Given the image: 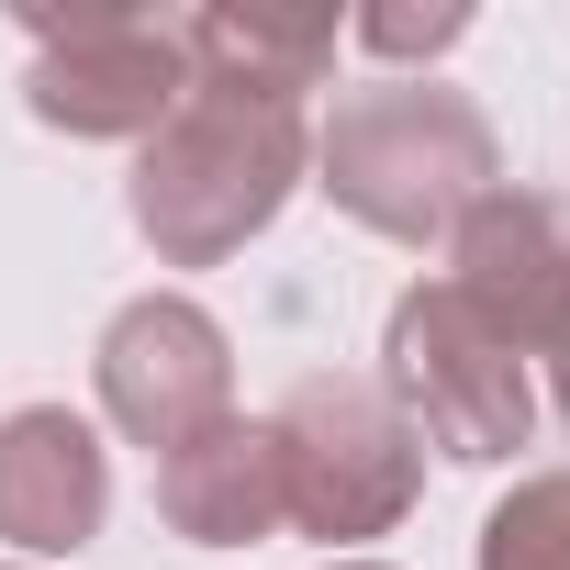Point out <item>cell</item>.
I'll return each mask as SVG.
<instances>
[{
  "label": "cell",
  "instance_id": "6da1fadb",
  "mask_svg": "<svg viewBox=\"0 0 570 570\" xmlns=\"http://www.w3.org/2000/svg\"><path fill=\"white\" fill-rule=\"evenodd\" d=\"M314 168V124L303 101H257V90H213L190 79V101L146 135L135 157V235L168 268H224L246 235L279 224V202Z\"/></svg>",
  "mask_w": 570,
  "mask_h": 570
},
{
  "label": "cell",
  "instance_id": "7a4b0ae2",
  "mask_svg": "<svg viewBox=\"0 0 570 570\" xmlns=\"http://www.w3.org/2000/svg\"><path fill=\"white\" fill-rule=\"evenodd\" d=\"M492 179H503L492 124H481V101L448 90V79H381V90L336 101V124L314 135V190H325L347 224L392 235V246L459 235V213H470Z\"/></svg>",
  "mask_w": 570,
  "mask_h": 570
},
{
  "label": "cell",
  "instance_id": "3957f363",
  "mask_svg": "<svg viewBox=\"0 0 570 570\" xmlns=\"http://www.w3.org/2000/svg\"><path fill=\"white\" fill-rule=\"evenodd\" d=\"M268 448H279V514H292L303 537H325V548L392 537L414 514V492H425V436L358 370L292 381L279 414H268Z\"/></svg>",
  "mask_w": 570,
  "mask_h": 570
},
{
  "label": "cell",
  "instance_id": "277c9868",
  "mask_svg": "<svg viewBox=\"0 0 570 570\" xmlns=\"http://www.w3.org/2000/svg\"><path fill=\"white\" fill-rule=\"evenodd\" d=\"M381 392L392 414L436 448V459H514L537 436V392H525V358L448 292V279H414V292L392 303V336H381Z\"/></svg>",
  "mask_w": 570,
  "mask_h": 570
},
{
  "label": "cell",
  "instance_id": "5b68a950",
  "mask_svg": "<svg viewBox=\"0 0 570 570\" xmlns=\"http://www.w3.org/2000/svg\"><path fill=\"white\" fill-rule=\"evenodd\" d=\"M35 35V124L57 135H157L190 101V46L168 12H124V0H79V12H23Z\"/></svg>",
  "mask_w": 570,
  "mask_h": 570
},
{
  "label": "cell",
  "instance_id": "8992f818",
  "mask_svg": "<svg viewBox=\"0 0 570 570\" xmlns=\"http://www.w3.org/2000/svg\"><path fill=\"white\" fill-rule=\"evenodd\" d=\"M101 414L146 448V459H168V448H190L202 425H224L235 414V347H224V325L190 303V292H146V303H124L112 325H101Z\"/></svg>",
  "mask_w": 570,
  "mask_h": 570
},
{
  "label": "cell",
  "instance_id": "52a82bcc",
  "mask_svg": "<svg viewBox=\"0 0 570 570\" xmlns=\"http://www.w3.org/2000/svg\"><path fill=\"white\" fill-rule=\"evenodd\" d=\"M448 292L525 358V347L548 336L559 292H570V202L492 179V190L459 213V235H448Z\"/></svg>",
  "mask_w": 570,
  "mask_h": 570
},
{
  "label": "cell",
  "instance_id": "ba28073f",
  "mask_svg": "<svg viewBox=\"0 0 570 570\" xmlns=\"http://www.w3.org/2000/svg\"><path fill=\"white\" fill-rule=\"evenodd\" d=\"M112 514V459L68 403L0 414V537L23 559H79Z\"/></svg>",
  "mask_w": 570,
  "mask_h": 570
},
{
  "label": "cell",
  "instance_id": "9c48e42d",
  "mask_svg": "<svg viewBox=\"0 0 570 570\" xmlns=\"http://www.w3.org/2000/svg\"><path fill=\"white\" fill-rule=\"evenodd\" d=\"M157 514H168V537H190V548H257V537H279L292 514H279L268 414H224V425H202L190 448H168V459H157Z\"/></svg>",
  "mask_w": 570,
  "mask_h": 570
},
{
  "label": "cell",
  "instance_id": "30bf717a",
  "mask_svg": "<svg viewBox=\"0 0 570 570\" xmlns=\"http://www.w3.org/2000/svg\"><path fill=\"white\" fill-rule=\"evenodd\" d=\"M179 46H190V79L257 90V101H303L336 68V23L325 12H190Z\"/></svg>",
  "mask_w": 570,
  "mask_h": 570
},
{
  "label": "cell",
  "instance_id": "8fae6325",
  "mask_svg": "<svg viewBox=\"0 0 570 570\" xmlns=\"http://www.w3.org/2000/svg\"><path fill=\"white\" fill-rule=\"evenodd\" d=\"M481 570H570V470H525L481 514Z\"/></svg>",
  "mask_w": 570,
  "mask_h": 570
},
{
  "label": "cell",
  "instance_id": "7c38bea8",
  "mask_svg": "<svg viewBox=\"0 0 570 570\" xmlns=\"http://www.w3.org/2000/svg\"><path fill=\"white\" fill-rule=\"evenodd\" d=\"M459 35H470L459 0H436V12H358V46L370 57H448Z\"/></svg>",
  "mask_w": 570,
  "mask_h": 570
},
{
  "label": "cell",
  "instance_id": "4fadbf2b",
  "mask_svg": "<svg viewBox=\"0 0 570 570\" xmlns=\"http://www.w3.org/2000/svg\"><path fill=\"white\" fill-rule=\"evenodd\" d=\"M537 358H548V403H559V425H570V292H559V314H548Z\"/></svg>",
  "mask_w": 570,
  "mask_h": 570
},
{
  "label": "cell",
  "instance_id": "5bb4252c",
  "mask_svg": "<svg viewBox=\"0 0 570 570\" xmlns=\"http://www.w3.org/2000/svg\"><path fill=\"white\" fill-rule=\"evenodd\" d=\"M336 570H381V559H336Z\"/></svg>",
  "mask_w": 570,
  "mask_h": 570
}]
</instances>
